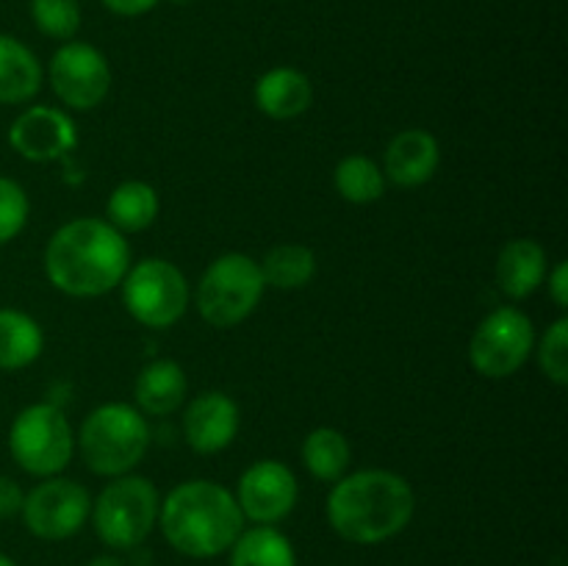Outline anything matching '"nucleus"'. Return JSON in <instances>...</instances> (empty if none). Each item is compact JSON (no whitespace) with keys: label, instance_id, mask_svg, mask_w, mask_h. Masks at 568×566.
Returning <instances> with one entry per match:
<instances>
[{"label":"nucleus","instance_id":"obj_5","mask_svg":"<svg viewBox=\"0 0 568 566\" xmlns=\"http://www.w3.org/2000/svg\"><path fill=\"white\" fill-rule=\"evenodd\" d=\"M159 488L139 475L111 477L92 503L89 519L100 542L111 549H133L159 525Z\"/></svg>","mask_w":568,"mask_h":566},{"label":"nucleus","instance_id":"obj_10","mask_svg":"<svg viewBox=\"0 0 568 566\" xmlns=\"http://www.w3.org/2000/svg\"><path fill=\"white\" fill-rule=\"evenodd\" d=\"M89 511H92V497L87 488L70 477L55 475L44 477L26 494L20 514L31 536L42 542H64L87 525Z\"/></svg>","mask_w":568,"mask_h":566},{"label":"nucleus","instance_id":"obj_29","mask_svg":"<svg viewBox=\"0 0 568 566\" xmlns=\"http://www.w3.org/2000/svg\"><path fill=\"white\" fill-rule=\"evenodd\" d=\"M22 499H26V492L20 488V483L11 481L9 475H0V519H11L20 514Z\"/></svg>","mask_w":568,"mask_h":566},{"label":"nucleus","instance_id":"obj_16","mask_svg":"<svg viewBox=\"0 0 568 566\" xmlns=\"http://www.w3.org/2000/svg\"><path fill=\"white\" fill-rule=\"evenodd\" d=\"M255 105L270 120H294L314 103V87L308 75L294 67H275L255 81Z\"/></svg>","mask_w":568,"mask_h":566},{"label":"nucleus","instance_id":"obj_12","mask_svg":"<svg viewBox=\"0 0 568 566\" xmlns=\"http://www.w3.org/2000/svg\"><path fill=\"white\" fill-rule=\"evenodd\" d=\"M300 486L294 472L275 458L255 461L239 477L236 503L244 519L255 525H277L294 511Z\"/></svg>","mask_w":568,"mask_h":566},{"label":"nucleus","instance_id":"obj_14","mask_svg":"<svg viewBox=\"0 0 568 566\" xmlns=\"http://www.w3.org/2000/svg\"><path fill=\"white\" fill-rule=\"evenodd\" d=\"M239 433V405L225 392H203L183 411V438L194 453L214 455Z\"/></svg>","mask_w":568,"mask_h":566},{"label":"nucleus","instance_id":"obj_24","mask_svg":"<svg viewBox=\"0 0 568 566\" xmlns=\"http://www.w3.org/2000/svg\"><path fill=\"white\" fill-rule=\"evenodd\" d=\"M349 458H353V449H349L347 436L336 427H316L305 436L303 464L316 481L336 483L338 477L347 475Z\"/></svg>","mask_w":568,"mask_h":566},{"label":"nucleus","instance_id":"obj_20","mask_svg":"<svg viewBox=\"0 0 568 566\" xmlns=\"http://www.w3.org/2000/svg\"><path fill=\"white\" fill-rule=\"evenodd\" d=\"M42 327L33 316L17 309H0V370H26L42 355Z\"/></svg>","mask_w":568,"mask_h":566},{"label":"nucleus","instance_id":"obj_4","mask_svg":"<svg viewBox=\"0 0 568 566\" xmlns=\"http://www.w3.org/2000/svg\"><path fill=\"white\" fill-rule=\"evenodd\" d=\"M78 447L94 475H131V469H136L148 455V420L128 403H103L83 420Z\"/></svg>","mask_w":568,"mask_h":566},{"label":"nucleus","instance_id":"obj_25","mask_svg":"<svg viewBox=\"0 0 568 566\" xmlns=\"http://www.w3.org/2000/svg\"><path fill=\"white\" fill-rule=\"evenodd\" d=\"M333 183L336 192L342 194L347 203L369 205L386 194V175H383L381 164H375L366 155H347L338 161L336 172H333Z\"/></svg>","mask_w":568,"mask_h":566},{"label":"nucleus","instance_id":"obj_31","mask_svg":"<svg viewBox=\"0 0 568 566\" xmlns=\"http://www.w3.org/2000/svg\"><path fill=\"white\" fill-rule=\"evenodd\" d=\"M103 6L111 11V14L139 17V14H148L150 9H155L159 0H103Z\"/></svg>","mask_w":568,"mask_h":566},{"label":"nucleus","instance_id":"obj_2","mask_svg":"<svg viewBox=\"0 0 568 566\" xmlns=\"http://www.w3.org/2000/svg\"><path fill=\"white\" fill-rule=\"evenodd\" d=\"M416 497L403 475L388 469H361L333 483L327 494V522L349 544H383L410 525Z\"/></svg>","mask_w":568,"mask_h":566},{"label":"nucleus","instance_id":"obj_32","mask_svg":"<svg viewBox=\"0 0 568 566\" xmlns=\"http://www.w3.org/2000/svg\"><path fill=\"white\" fill-rule=\"evenodd\" d=\"M87 566H125L116 555H94Z\"/></svg>","mask_w":568,"mask_h":566},{"label":"nucleus","instance_id":"obj_11","mask_svg":"<svg viewBox=\"0 0 568 566\" xmlns=\"http://www.w3.org/2000/svg\"><path fill=\"white\" fill-rule=\"evenodd\" d=\"M55 98L75 111H92L111 89V67L105 55L89 42H64L48 67Z\"/></svg>","mask_w":568,"mask_h":566},{"label":"nucleus","instance_id":"obj_19","mask_svg":"<svg viewBox=\"0 0 568 566\" xmlns=\"http://www.w3.org/2000/svg\"><path fill=\"white\" fill-rule=\"evenodd\" d=\"M42 89V64L14 37L0 33V103H28Z\"/></svg>","mask_w":568,"mask_h":566},{"label":"nucleus","instance_id":"obj_7","mask_svg":"<svg viewBox=\"0 0 568 566\" xmlns=\"http://www.w3.org/2000/svg\"><path fill=\"white\" fill-rule=\"evenodd\" d=\"M9 453L33 477H55L75 453V433L64 411L53 403H33L9 427Z\"/></svg>","mask_w":568,"mask_h":566},{"label":"nucleus","instance_id":"obj_15","mask_svg":"<svg viewBox=\"0 0 568 566\" xmlns=\"http://www.w3.org/2000/svg\"><path fill=\"white\" fill-rule=\"evenodd\" d=\"M438 161H442L438 139L425 128H405L388 142L381 170L386 181L414 189L436 175Z\"/></svg>","mask_w":568,"mask_h":566},{"label":"nucleus","instance_id":"obj_13","mask_svg":"<svg viewBox=\"0 0 568 566\" xmlns=\"http://www.w3.org/2000/svg\"><path fill=\"white\" fill-rule=\"evenodd\" d=\"M9 144L22 159L48 164V161H59L75 150L78 128L67 111L31 105L11 122Z\"/></svg>","mask_w":568,"mask_h":566},{"label":"nucleus","instance_id":"obj_23","mask_svg":"<svg viewBox=\"0 0 568 566\" xmlns=\"http://www.w3.org/2000/svg\"><path fill=\"white\" fill-rule=\"evenodd\" d=\"M261 277L266 286L281 289V292H294L314 281L316 275V255L305 244H275L264 259L258 261Z\"/></svg>","mask_w":568,"mask_h":566},{"label":"nucleus","instance_id":"obj_21","mask_svg":"<svg viewBox=\"0 0 568 566\" xmlns=\"http://www.w3.org/2000/svg\"><path fill=\"white\" fill-rule=\"evenodd\" d=\"M227 566H297L292 542L275 525H255L239 533L227 549Z\"/></svg>","mask_w":568,"mask_h":566},{"label":"nucleus","instance_id":"obj_22","mask_svg":"<svg viewBox=\"0 0 568 566\" xmlns=\"http://www.w3.org/2000/svg\"><path fill=\"white\" fill-rule=\"evenodd\" d=\"M159 194H155L150 183L125 181L111 192L109 205H105V214H109L105 222L114 225L125 236V233L148 231L155 222V216H159Z\"/></svg>","mask_w":568,"mask_h":566},{"label":"nucleus","instance_id":"obj_26","mask_svg":"<svg viewBox=\"0 0 568 566\" xmlns=\"http://www.w3.org/2000/svg\"><path fill=\"white\" fill-rule=\"evenodd\" d=\"M31 20L44 37L70 42L81 28V3L78 0H31Z\"/></svg>","mask_w":568,"mask_h":566},{"label":"nucleus","instance_id":"obj_8","mask_svg":"<svg viewBox=\"0 0 568 566\" xmlns=\"http://www.w3.org/2000/svg\"><path fill=\"white\" fill-rule=\"evenodd\" d=\"M122 305L144 327L164 331L189 309V283L166 259H144L122 277Z\"/></svg>","mask_w":568,"mask_h":566},{"label":"nucleus","instance_id":"obj_6","mask_svg":"<svg viewBox=\"0 0 568 566\" xmlns=\"http://www.w3.org/2000/svg\"><path fill=\"white\" fill-rule=\"evenodd\" d=\"M264 289L266 283L253 255L225 253L205 266L194 303L211 327H236L258 309Z\"/></svg>","mask_w":568,"mask_h":566},{"label":"nucleus","instance_id":"obj_28","mask_svg":"<svg viewBox=\"0 0 568 566\" xmlns=\"http://www.w3.org/2000/svg\"><path fill=\"white\" fill-rule=\"evenodd\" d=\"M31 203H28L26 189L11 178L0 175V244H9L26 228Z\"/></svg>","mask_w":568,"mask_h":566},{"label":"nucleus","instance_id":"obj_27","mask_svg":"<svg viewBox=\"0 0 568 566\" xmlns=\"http://www.w3.org/2000/svg\"><path fill=\"white\" fill-rule=\"evenodd\" d=\"M538 366L544 375L555 383V386H566L568 383V320L560 316L538 342Z\"/></svg>","mask_w":568,"mask_h":566},{"label":"nucleus","instance_id":"obj_18","mask_svg":"<svg viewBox=\"0 0 568 566\" xmlns=\"http://www.w3.org/2000/svg\"><path fill=\"white\" fill-rule=\"evenodd\" d=\"M136 408L150 416H166L183 405L189 394L186 372L178 361L172 358H155L139 372L136 386Z\"/></svg>","mask_w":568,"mask_h":566},{"label":"nucleus","instance_id":"obj_17","mask_svg":"<svg viewBox=\"0 0 568 566\" xmlns=\"http://www.w3.org/2000/svg\"><path fill=\"white\" fill-rule=\"evenodd\" d=\"M547 277V250L536 239H514L499 250L497 286L510 300H525Z\"/></svg>","mask_w":568,"mask_h":566},{"label":"nucleus","instance_id":"obj_3","mask_svg":"<svg viewBox=\"0 0 568 566\" xmlns=\"http://www.w3.org/2000/svg\"><path fill=\"white\" fill-rule=\"evenodd\" d=\"M159 527L172 549L205 560L233 547L244 530V516L236 494L222 483L183 481L161 499Z\"/></svg>","mask_w":568,"mask_h":566},{"label":"nucleus","instance_id":"obj_33","mask_svg":"<svg viewBox=\"0 0 568 566\" xmlns=\"http://www.w3.org/2000/svg\"><path fill=\"white\" fill-rule=\"evenodd\" d=\"M0 566H17V564H14V560L9 558V555H3V553H0Z\"/></svg>","mask_w":568,"mask_h":566},{"label":"nucleus","instance_id":"obj_30","mask_svg":"<svg viewBox=\"0 0 568 566\" xmlns=\"http://www.w3.org/2000/svg\"><path fill=\"white\" fill-rule=\"evenodd\" d=\"M547 283H549V297H552V303L558 305L560 311L568 309V264L566 261H558L555 264V270L547 275Z\"/></svg>","mask_w":568,"mask_h":566},{"label":"nucleus","instance_id":"obj_9","mask_svg":"<svg viewBox=\"0 0 568 566\" xmlns=\"http://www.w3.org/2000/svg\"><path fill=\"white\" fill-rule=\"evenodd\" d=\"M536 350V327L525 311L514 305L491 311L475 327L469 342V364L477 375L503 381L516 375Z\"/></svg>","mask_w":568,"mask_h":566},{"label":"nucleus","instance_id":"obj_1","mask_svg":"<svg viewBox=\"0 0 568 566\" xmlns=\"http://www.w3.org/2000/svg\"><path fill=\"white\" fill-rule=\"evenodd\" d=\"M131 270L125 236L98 216H81L50 236L44 247V275L70 297H100L122 283Z\"/></svg>","mask_w":568,"mask_h":566}]
</instances>
